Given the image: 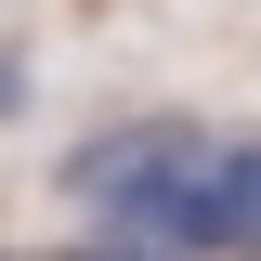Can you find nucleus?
Listing matches in <instances>:
<instances>
[{"instance_id": "f257e3e1", "label": "nucleus", "mask_w": 261, "mask_h": 261, "mask_svg": "<svg viewBox=\"0 0 261 261\" xmlns=\"http://www.w3.org/2000/svg\"><path fill=\"white\" fill-rule=\"evenodd\" d=\"M196 157H209V130H196V118H130V130H92V144L65 157V196H79L105 235H157L170 183H183Z\"/></svg>"}, {"instance_id": "f03ea898", "label": "nucleus", "mask_w": 261, "mask_h": 261, "mask_svg": "<svg viewBox=\"0 0 261 261\" xmlns=\"http://www.w3.org/2000/svg\"><path fill=\"white\" fill-rule=\"evenodd\" d=\"M170 261H261V144H209L157 209Z\"/></svg>"}, {"instance_id": "7ed1b4c3", "label": "nucleus", "mask_w": 261, "mask_h": 261, "mask_svg": "<svg viewBox=\"0 0 261 261\" xmlns=\"http://www.w3.org/2000/svg\"><path fill=\"white\" fill-rule=\"evenodd\" d=\"M13 261H170V248H144V235H118V248H13Z\"/></svg>"}, {"instance_id": "20e7f679", "label": "nucleus", "mask_w": 261, "mask_h": 261, "mask_svg": "<svg viewBox=\"0 0 261 261\" xmlns=\"http://www.w3.org/2000/svg\"><path fill=\"white\" fill-rule=\"evenodd\" d=\"M13 105H27V65H13V53H0V118H13Z\"/></svg>"}]
</instances>
